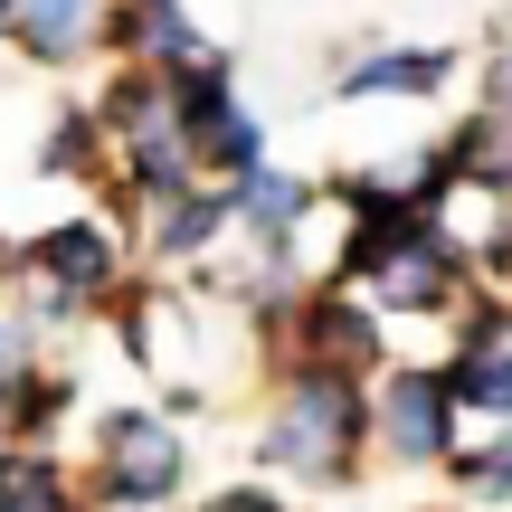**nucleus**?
I'll use <instances>...</instances> for the list:
<instances>
[{
	"label": "nucleus",
	"instance_id": "5",
	"mask_svg": "<svg viewBox=\"0 0 512 512\" xmlns=\"http://www.w3.org/2000/svg\"><path fill=\"white\" fill-rule=\"evenodd\" d=\"M304 323H313L304 342H313V361H323V370L370 361V342H380V332H370V313H361V304H342V294H323V304H313Z\"/></svg>",
	"mask_w": 512,
	"mask_h": 512
},
{
	"label": "nucleus",
	"instance_id": "9",
	"mask_svg": "<svg viewBox=\"0 0 512 512\" xmlns=\"http://www.w3.org/2000/svg\"><path fill=\"white\" fill-rule=\"evenodd\" d=\"M437 76H446L437 57H370V67L351 76V95H427Z\"/></svg>",
	"mask_w": 512,
	"mask_h": 512
},
{
	"label": "nucleus",
	"instance_id": "16",
	"mask_svg": "<svg viewBox=\"0 0 512 512\" xmlns=\"http://www.w3.org/2000/svg\"><path fill=\"white\" fill-rule=\"evenodd\" d=\"M494 86H503V114H512V57H503V76H494Z\"/></svg>",
	"mask_w": 512,
	"mask_h": 512
},
{
	"label": "nucleus",
	"instance_id": "8",
	"mask_svg": "<svg viewBox=\"0 0 512 512\" xmlns=\"http://www.w3.org/2000/svg\"><path fill=\"white\" fill-rule=\"evenodd\" d=\"M0 512H67V484H57L48 465L10 456V465H0Z\"/></svg>",
	"mask_w": 512,
	"mask_h": 512
},
{
	"label": "nucleus",
	"instance_id": "6",
	"mask_svg": "<svg viewBox=\"0 0 512 512\" xmlns=\"http://www.w3.org/2000/svg\"><path fill=\"white\" fill-rule=\"evenodd\" d=\"M38 266L57 275V294H95V285H114V247L95 238V228H57V238L38 247Z\"/></svg>",
	"mask_w": 512,
	"mask_h": 512
},
{
	"label": "nucleus",
	"instance_id": "14",
	"mask_svg": "<svg viewBox=\"0 0 512 512\" xmlns=\"http://www.w3.org/2000/svg\"><path fill=\"white\" fill-rule=\"evenodd\" d=\"M465 484H475V494H512V437H503V446H484V456L465 465Z\"/></svg>",
	"mask_w": 512,
	"mask_h": 512
},
{
	"label": "nucleus",
	"instance_id": "10",
	"mask_svg": "<svg viewBox=\"0 0 512 512\" xmlns=\"http://www.w3.org/2000/svg\"><path fill=\"white\" fill-rule=\"evenodd\" d=\"M238 200H247V219H256V228H275V238H285V228H294V209H304V190H294L285 171H247V190H238Z\"/></svg>",
	"mask_w": 512,
	"mask_h": 512
},
{
	"label": "nucleus",
	"instance_id": "12",
	"mask_svg": "<svg viewBox=\"0 0 512 512\" xmlns=\"http://www.w3.org/2000/svg\"><path fill=\"white\" fill-rule=\"evenodd\" d=\"M209 228H219V200H181V209L162 219V247H171V256H190V247L209 238Z\"/></svg>",
	"mask_w": 512,
	"mask_h": 512
},
{
	"label": "nucleus",
	"instance_id": "3",
	"mask_svg": "<svg viewBox=\"0 0 512 512\" xmlns=\"http://www.w3.org/2000/svg\"><path fill=\"white\" fill-rule=\"evenodd\" d=\"M446 399H465V408H494V418H512V323H503V313H484V323L465 332V370L446 380Z\"/></svg>",
	"mask_w": 512,
	"mask_h": 512
},
{
	"label": "nucleus",
	"instance_id": "11",
	"mask_svg": "<svg viewBox=\"0 0 512 512\" xmlns=\"http://www.w3.org/2000/svg\"><path fill=\"white\" fill-rule=\"evenodd\" d=\"M124 38H133V48H152V57H200V38L171 19V0H143V10L124 19Z\"/></svg>",
	"mask_w": 512,
	"mask_h": 512
},
{
	"label": "nucleus",
	"instance_id": "1",
	"mask_svg": "<svg viewBox=\"0 0 512 512\" xmlns=\"http://www.w3.org/2000/svg\"><path fill=\"white\" fill-rule=\"evenodd\" d=\"M351 446H361V399H351L342 370H313V380L275 408V427H266V456L294 465V475H323V484L351 465Z\"/></svg>",
	"mask_w": 512,
	"mask_h": 512
},
{
	"label": "nucleus",
	"instance_id": "4",
	"mask_svg": "<svg viewBox=\"0 0 512 512\" xmlns=\"http://www.w3.org/2000/svg\"><path fill=\"white\" fill-rule=\"evenodd\" d=\"M446 437H456L446 380H399L389 389V446H399V456H446Z\"/></svg>",
	"mask_w": 512,
	"mask_h": 512
},
{
	"label": "nucleus",
	"instance_id": "2",
	"mask_svg": "<svg viewBox=\"0 0 512 512\" xmlns=\"http://www.w3.org/2000/svg\"><path fill=\"white\" fill-rule=\"evenodd\" d=\"M105 484H114L124 503H162L171 484H181V427L152 418V408L105 418Z\"/></svg>",
	"mask_w": 512,
	"mask_h": 512
},
{
	"label": "nucleus",
	"instance_id": "15",
	"mask_svg": "<svg viewBox=\"0 0 512 512\" xmlns=\"http://www.w3.org/2000/svg\"><path fill=\"white\" fill-rule=\"evenodd\" d=\"M209 512H275L266 494H256V484H238V494H219V503H209Z\"/></svg>",
	"mask_w": 512,
	"mask_h": 512
},
{
	"label": "nucleus",
	"instance_id": "7",
	"mask_svg": "<svg viewBox=\"0 0 512 512\" xmlns=\"http://www.w3.org/2000/svg\"><path fill=\"white\" fill-rule=\"evenodd\" d=\"M10 19H19V38H29V48H48V57H67L76 38H86V19H95V0H10Z\"/></svg>",
	"mask_w": 512,
	"mask_h": 512
},
{
	"label": "nucleus",
	"instance_id": "17",
	"mask_svg": "<svg viewBox=\"0 0 512 512\" xmlns=\"http://www.w3.org/2000/svg\"><path fill=\"white\" fill-rule=\"evenodd\" d=\"M0 275H10V247H0Z\"/></svg>",
	"mask_w": 512,
	"mask_h": 512
},
{
	"label": "nucleus",
	"instance_id": "13",
	"mask_svg": "<svg viewBox=\"0 0 512 512\" xmlns=\"http://www.w3.org/2000/svg\"><path fill=\"white\" fill-rule=\"evenodd\" d=\"M19 370H29V332L0 323V418H10V399H19Z\"/></svg>",
	"mask_w": 512,
	"mask_h": 512
}]
</instances>
